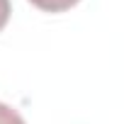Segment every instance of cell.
I'll list each match as a JSON object with an SVG mask.
<instances>
[{
    "mask_svg": "<svg viewBox=\"0 0 124 124\" xmlns=\"http://www.w3.org/2000/svg\"><path fill=\"white\" fill-rule=\"evenodd\" d=\"M29 3L44 12H66L73 5H78L80 0H29Z\"/></svg>",
    "mask_w": 124,
    "mask_h": 124,
    "instance_id": "obj_1",
    "label": "cell"
},
{
    "mask_svg": "<svg viewBox=\"0 0 124 124\" xmlns=\"http://www.w3.org/2000/svg\"><path fill=\"white\" fill-rule=\"evenodd\" d=\"M0 124H27V122L22 119V114H20L15 107L0 102Z\"/></svg>",
    "mask_w": 124,
    "mask_h": 124,
    "instance_id": "obj_2",
    "label": "cell"
},
{
    "mask_svg": "<svg viewBox=\"0 0 124 124\" xmlns=\"http://www.w3.org/2000/svg\"><path fill=\"white\" fill-rule=\"evenodd\" d=\"M10 12H12L10 0H0V29H5V24L10 22Z\"/></svg>",
    "mask_w": 124,
    "mask_h": 124,
    "instance_id": "obj_3",
    "label": "cell"
}]
</instances>
